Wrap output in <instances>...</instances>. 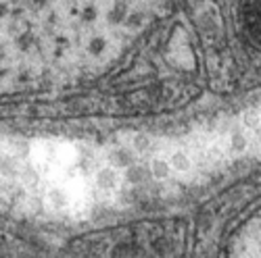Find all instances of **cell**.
Wrapping results in <instances>:
<instances>
[{
  "label": "cell",
  "mask_w": 261,
  "mask_h": 258,
  "mask_svg": "<svg viewBox=\"0 0 261 258\" xmlns=\"http://www.w3.org/2000/svg\"><path fill=\"white\" fill-rule=\"evenodd\" d=\"M236 246H238L236 254L241 256H261V212H257L243 227Z\"/></svg>",
  "instance_id": "7a4b0ae2"
},
{
  "label": "cell",
  "mask_w": 261,
  "mask_h": 258,
  "mask_svg": "<svg viewBox=\"0 0 261 258\" xmlns=\"http://www.w3.org/2000/svg\"><path fill=\"white\" fill-rule=\"evenodd\" d=\"M3 152H5V150H3V148H0V154H3Z\"/></svg>",
  "instance_id": "52a82bcc"
},
{
  "label": "cell",
  "mask_w": 261,
  "mask_h": 258,
  "mask_svg": "<svg viewBox=\"0 0 261 258\" xmlns=\"http://www.w3.org/2000/svg\"><path fill=\"white\" fill-rule=\"evenodd\" d=\"M21 165H23V160L17 158L15 154H11L9 150H7V152H3V154H0V179L17 181L19 173H21Z\"/></svg>",
  "instance_id": "3957f363"
},
{
  "label": "cell",
  "mask_w": 261,
  "mask_h": 258,
  "mask_svg": "<svg viewBox=\"0 0 261 258\" xmlns=\"http://www.w3.org/2000/svg\"><path fill=\"white\" fill-rule=\"evenodd\" d=\"M5 191V179H0V194Z\"/></svg>",
  "instance_id": "8992f818"
},
{
  "label": "cell",
  "mask_w": 261,
  "mask_h": 258,
  "mask_svg": "<svg viewBox=\"0 0 261 258\" xmlns=\"http://www.w3.org/2000/svg\"><path fill=\"white\" fill-rule=\"evenodd\" d=\"M169 165L173 171H178V173H188L190 171V158L186 152H173L169 158Z\"/></svg>",
  "instance_id": "277c9868"
},
{
  "label": "cell",
  "mask_w": 261,
  "mask_h": 258,
  "mask_svg": "<svg viewBox=\"0 0 261 258\" xmlns=\"http://www.w3.org/2000/svg\"><path fill=\"white\" fill-rule=\"evenodd\" d=\"M146 11L150 0H0V90L105 67Z\"/></svg>",
  "instance_id": "6da1fadb"
},
{
  "label": "cell",
  "mask_w": 261,
  "mask_h": 258,
  "mask_svg": "<svg viewBox=\"0 0 261 258\" xmlns=\"http://www.w3.org/2000/svg\"><path fill=\"white\" fill-rule=\"evenodd\" d=\"M150 171H153V175L157 177V179H165V177H169V173H171V165H169V160H163V158H153V163H150Z\"/></svg>",
  "instance_id": "5b68a950"
}]
</instances>
